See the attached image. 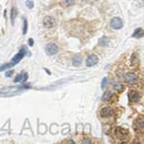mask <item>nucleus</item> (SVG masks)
<instances>
[{
  "label": "nucleus",
  "instance_id": "16",
  "mask_svg": "<svg viewBox=\"0 0 144 144\" xmlns=\"http://www.w3.org/2000/svg\"><path fill=\"white\" fill-rule=\"evenodd\" d=\"M27 30H28V23H27V20L24 18L23 20V35H26Z\"/></svg>",
  "mask_w": 144,
  "mask_h": 144
},
{
  "label": "nucleus",
  "instance_id": "3",
  "mask_svg": "<svg viewBox=\"0 0 144 144\" xmlns=\"http://www.w3.org/2000/svg\"><path fill=\"white\" fill-rule=\"evenodd\" d=\"M45 52L47 53V55L49 56H53V55H56L58 52H59V47L56 43H53V42H50L48 43L45 46Z\"/></svg>",
  "mask_w": 144,
  "mask_h": 144
},
{
  "label": "nucleus",
  "instance_id": "24",
  "mask_svg": "<svg viewBox=\"0 0 144 144\" xmlns=\"http://www.w3.org/2000/svg\"><path fill=\"white\" fill-rule=\"evenodd\" d=\"M28 44L29 45H30V46H33V45H34V40H33V38H29L28 40Z\"/></svg>",
  "mask_w": 144,
  "mask_h": 144
},
{
  "label": "nucleus",
  "instance_id": "12",
  "mask_svg": "<svg viewBox=\"0 0 144 144\" xmlns=\"http://www.w3.org/2000/svg\"><path fill=\"white\" fill-rule=\"evenodd\" d=\"M16 15H17V9H16V7H13L12 11H11V21H12L13 25L15 23V20H16Z\"/></svg>",
  "mask_w": 144,
  "mask_h": 144
},
{
  "label": "nucleus",
  "instance_id": "19",
  "mask_svg": "<svg viewBox=\"0 0 144 144\" xmlns=\"http://www.w3.org/2000/svg\"><path fill=\"white\" fill-rule=\"evenodd\" d=\"M25 5H26V7H27V8H29V9H33V8H34V6H35L34 2H33L32 0H28V1H26Z\"/></svg>",
  "mask_w": 144,
  "mask_h": 144
},
{
  "label": "nucleus",
  "instance_id": "22",
  "mask_svg": "<svg viewBox=\"0 0 144 144\" xmlns=\"http://www.w3.org/2000/svg\"><path fill=\"white\" fill-rule=\"evenodd\" d=\"M138 126H139L140 130H143V124H144L143 119H139V120L138 121Z\"/></svg>",
  "mask_w": 144,
  "mask_h": 144
},
{
  "label": "nucleus",
  "instance_id": "4",
  "mask_svg": "<svg viewBox=\"0 0 144 144\" xmlns=\"http://www.w3.org/2000/svg\"><path fill=\"white\" fill-rule=\"evenodd\" d=\"M124 79H125L126 83L129 85H135L138 82V77L135 75V73H127Z\"/></svg>",
  "mask_w": 144,
  "mask_h": 144
},
{
  "label": "nucleus",
  "instance_id": "23",
  "mask_svg": "<svg viewBox=\"0 0 144 144\" xmlns=\"http://www.w3.org/2000/svg\"><path fill=\"white\" fill-rule=\"evenodd\" d=\"M14 74V70H9L6 72V77H11Z\"/></svg>",
  "mask_w": 144,
  "mask_h": 144
},
{
  "label": "nucleus",
  "instance_id": "9",
  "mask_svg": "<svg viewBox=\"0 0 144 144\" xmlns=\"http://www.w3.org/2000/svg\"><path fill=\"white\" fill-rule=\"evenodd\" d=\"M140 98V94L136 90H130L129 92V99L132 102H138Z\"/></svg>",
  "mask_w": 144,
  "mask_h": 144
},
{
  "label": "nucleus",
  "instance_id": "6",
  "mask_svg": "<svg viewBox=\"0 0 144 144\" xmlns=\"http://www.w3.org/2000/svg\"><path fill=\"white\" fill-rule=\"evenodd\" d=\"M110 27L114 30H119L123 27V21L120 17H113L110 20Z\"/></svg>",
  "mask_w": 144,
  "mask_h": 144
},
{
  "label": "nucleus",
  "instance_id": "18",
  "mask_svg": "<svg viewBox=\"0 0 144 144\" xmlns=\"http://www.w3.org/2000/svg\"><path fill=\"white\" fill-rule=\"evenodd\" d=\"M131 61H132V64H133V66H134V64H135V63H136V61L138 62V54H136V53L134 54V55L132 56Z\"/></svg>",
  "mask_w": 144,
  "mask_h": 144
},
{
  "label": "nucleus",
  "instance_id": "17",
  "mask_svg": "<svg viewBox=\"0 0 144 144\" xmlns=\"http://www.w3.org/2000/svg\"><path fill=\"white\" fill-rule=\"evenodd\" d=\"M107 86H108V78L105 77V78H103L102 83H101V88H102V89H105Z\"/></svg>",
  "mask_w": 144,
  "mask_h": 144
},
{
  "label": "nucleus",
  "instance_id": "11",
  "mask_svg": "<svg viewBox=\"0 0 144 144\" xmlns=\"http://www.w3.org/2000/svg\"><path fill=\"white\" fill-rule=\"evenodd\" d=\"M133 38H143V29L142 28H138L135 29L134 34L132 35Z\"/></svg>",
  "mask_w": 144,
  "mask_h": 144
},
{
  "label": "nucleus",
  "instance_id": "21",
  "mask_svg": "<svg viewBox=\"0 0 144 144\" xmlns=\"http://www.w3.org/2000/svg\"><path fill=\"white\" fill-rule=\"evenodd\" d=\"M75 1L76 0H63V3L66 4V6H70L75 3Z\"/></svg>",
  "mask_w": 144,
  "mask_h": 144
},
{
  "label": "nucleus",
  "instance_id": "10",
  "mask_svg": "<svg viewBox=\"0 0 144 144\" xmlns=\"http://www.w3.org/2000/svg\"><path fill=\"white\" fill-rule=\"evenodd\" d=\"M82 61H83V59H82V57L80 54H76V55H74L73 58H72V63H73V66H80L82 63Z\"/></svg>",
  "mask_w": 144,
  "mask_h": 144
},
{
  "label": "nucleus",
  "instance_id": "2",
  "mask_svg": "<svg viewBox=\"0 0 144 144\" xmlns=\"http://www.w3.org/2000/svg\"><path fill=\"white\" fill-rule=\"evenodd\" d=\"M115 135L116 138L119 139H126L130 136V133L127 129L121 128V127H117L115 129Z\"/></svg>",
  "mask_w": 144,
  "mask_h": 144
},
{
  "label": "nucleus",
  "instance_id": "1",
  "mask_svg": "<svg viewBox=\"0 0 144 144\" xmlns=\"http://www.w3.org/2000/svg\"><path fill=\"white\" fill-rule=\"evenodd\" d=\"M26 53H27V51H26L25 47H22L21 49L19 50L18 53L16 54V56L12 59L11 63H8V66H9L10 68H11V67H13V66H16V64H17V63H18L19 62H20V61H21V60L25 57Z\"/></svg>",
  "mask_w": 144,
  "mask_h": 144
},
{
  "label": "nucleus",
  "instance_id": "26",
  "mask_svg": "<svg viewBox=\"0 0 144 144\" xmlns=\"http://www.w3.org/2000/svg\"><path fill=\"white\" fill-rule=\"evenodd\" d=\"M95 1H98V0H95Z\"/></svg>",
  "mask_w": 144,
  "mask_h": 144
},
{
  "label": "nucleus",
  "instance_id": "7",
  "mask_svg": "<svg viewBox=\"0 0 144 144\" xmlns=\"http://www.w3.org/2000/svg\"><path fill=\"white\" fill-rule=\"evenodd\" d=\"M43 25L46 28H52L56 25V20L52 16H45L43 18Z\"/></svg>",
  "mask_w": 144,
  "mask_h": 144
},
{
  "label": "nucleus",
  "instance_id": "14",
  "mask_svg": "<svg viewBox=\"0 0 144 144\" xmlns=\"http://www.w3.org/2000/svg\"><path fill=\"white\" fill-rule=\"evenodd\" d=\"M98 43H99V45H101V46H107L108 43H109V40H108L107 37H102V38L99 40Z\"/></svg>",
  "mask_w": 144,
  "mask_h": 144
},
{
  "label": "nucleus",
  "instance_id": "8",
  "mask_svg": "<svg viewBox=\"0 0 144 144\" xmlns=\"http://www.w3.org/2000/svg\"><path fill=\"white\" fill-rule=\"evenodd\" d=\"M100 115L103 118H109V117L113 115V110L110 107H105L100 110Z\"/></svg>",
  "mask_w": 144,
  "mask_h": 144
},
{
  "label": "nucleus",
  "instance_id": "5",
  "mask_svg": "<svg viewBox=\"0 0 144 144\" xmlns=\"http://www.w3.org/2000/svg\"><path fill=\"white\" fill-rule=\"evenodd\" d=\"M98 62H99V58L95 54H91V55H89L88 57V59L86 60V66L88 67L94 66L95 64H97Z\"/></svg>",
  "mask_w": 144,
  "mask_h": 144
},
{
  "label": "nucleus",
  "instance_id": "25",
  "mask_svg": "<svg viewBox=\"0 0 144 144\" xmlns=\"http://www.w3.org/2000/svg\"><path fill=\"white\" fill-rule=\"evenodd\" d=\"M84 143H91V140H88V139H85V140H84Z\"/></svg>",
  "mask_w": 144,
  "mask_h": 144
},
{
  "label": "nucleus",
  "instance_id": "20",
  "mask_svg": "<svg viewBox=\"0 0 144 144\" xmlns=\"http://www.w3.org/2000/svg\"><path fill=\"white\" fill-rule=\"evenodd\" d=\"M23 75H24V74L20 73V74H18V75L16 76V78H15V83H19V82H22V80H23Z\"/></svg>",
  "mask_w": 144,
  "mask_h": 144
},
{
  "label": "nucleus",
  "instance_id": "13",
  "mask_svg": "<svg viewBox=\"0 0 144 144\" xmlns=\"http://www.w3.org/2000/svg\"><path fill=\"white\" fill-rule=\"evenodd\" d=\"M113 96V91H106L105 93L103 94V96H102V100L103 101H108V100H110V98Z\"/></svg>",
  "mask_w": 144,
  "mask_h": 144
},
{
  "label": "nucleus",
  "instance_id": "15",
  "mask_svg": "<svg viewBox=\"0 0 144 144\" xmlns=\"http://www.w3.org/2000/svg\"><path fill=\"white\" fill-rule=\"evenodd\" d=\"M113 88H114L116 91H122L124 88H123L122 84H120V83H114V84H113Z\"/></svg>",
  "mask_w": 144,
  "mask_h": 144
}]
</instances>
